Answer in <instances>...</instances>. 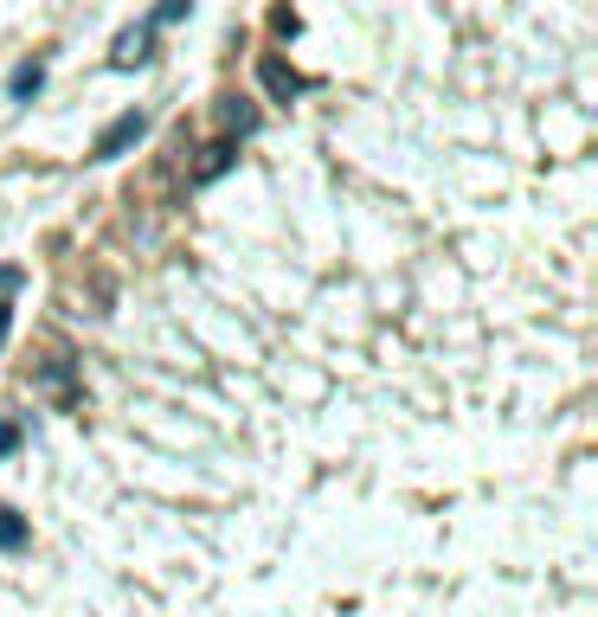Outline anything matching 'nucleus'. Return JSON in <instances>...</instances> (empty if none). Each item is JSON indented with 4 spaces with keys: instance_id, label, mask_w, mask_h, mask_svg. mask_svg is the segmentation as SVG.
<instances>
[{
    "instance_id": "423d86ee",
    "label": "nucleus",
    "mask_w": 598,
    "mask_h": 617,
    "mask_svg": "<svg viewBox=\"0 0 598 617\" xmlns=\"http://www.w3.org/2000/svg\"><path fill=\"white\" fill-rule=\"evenodd\" d=\"M220 116H225V129H238V136H252V129H258V109H252V104H238V97H232V104H225Z\"/></svg>"
},
{
    "instance_id": "39448f33",
    "label": "nucleus",
    "mask_w": 598,
    "mask_h": 617,
    "mask_svg": "<svg viewBox=\"0 0 598 617\" xmlns=\"http://www.w3.org/2000/svg\"><path fill=\"white\" fill-rule=\"evenodd\" d=\"M0 546H7V553H20V546H26V521L7 509V502H0Z\"/></svg>"
},
{
    "instance_id": "6e6552de",
    "label": "nucleus",
    "mask_w": 598,
    "mask_h": 617,
    "mask_svg": "<svg viewBox=\"0 0 598 617\" xmlns=\"http://www.w3.org/2000/svg\"><path fill=\"white\" fill-rule=\"evenodd\" d=\"M7 450H20V432H13V425L0 418V457H7Z\"/></svg>"
},
{
    "instance_id": "0eeeda50",
    "label": "nucleus",
    "mask_w": 598,
    "mask_h": 617,
    "mask_svg": "<svg viewBox=\"0 0 598 617\" xmlns=\"http://www.w3.org/2000/svg\"><path fill=\"white\" fill-rule=\"evenodd\" d=\"M39 84H45V65H39V58H33V65H20V72H13V97L26 104V97H33Z\"/></svg>"
},
{
    "instance_id": "f257e3e1",
    "label": "nucleus",
    "mask_w": 598,
    "mask_h": 617,
    "mask_svg": "<svg viewBox=\"0 0 598 617\" xmlns=\"http://www.w3.org/2000/svg\"><path fill=\"white\" fill-rule=\"evenodd\" d=\"M142 136H149V116H142V109H129V116H116L110 129L97 136V148H90V161H116L122 148H136Z\"/></svg>"
},
{
    "instance_id": "7ed1b4c3",
    "label": "nucleus",
    "mask_w": 598,
    "mask_h": 617,
    "mask_svg": "<svg viewBox=\"0 0 598 617\" xmlns=\"http://www.w3.org/2000/svg\"><path fill=\"white\" fill-rule=\"evenodd\" d=\"M232 161H238V148H232V142H213V148H206V161L193 168V187L220 181V174H225V168H232Z\"/></svg>"
},
{
    "instance_id": "1a4fd4ad",
    "label": "nucleus",
    "mask_w": 598,
    "mask_h": 617,
    "mask_svg": "<svg viewBox=\"0 0 598 617\" xmlns=\"http://www.w3.org/2000/svg\"><path fill=\"white\" fill-rule=\"evenodd\" d=\"M20 290V270H0V296H13Z\"/></svg>"
},
{
    "instance_id": "9d476101",
    "label": "nucleus",
    "mask_w": 598,
    "mask_h": 617,
    "mask_svg": "<svg viewBox=\"0 0 598 617\" xmlns=\"http://www.w3.org/2000/svg\"><path fill=\"white\" fill-rule=\"evenodd\" d=\"M7 334H13V309L0 302V348H7Z\"/></svg>"
},
{
    "instance_id": "20e7f679",
    "label": "nucleus",
    "mask_w": 598,
    "mask_h": 617,
    "mask_svg": "<svg viewBox=\"0 0 598 617\" xmlns=\"http://www.w3.org/2000/svg\"><path fill=\"white\" fill-rule=\"evenodd\" d=\"M149 58V26H129V33L116 39V65L129 72V65H142Z\"/></svg>"
},
{
    "instance_id": "f03ea898",
    "label": "nucleus",
    "mask_w": 598,
    "mask_h": 617,
    "mask_svg": "<svg viewBox=\"0 0 598 617\" xmlns=\"http://www.w3.org/2000/svg\"><path fill=\"white\" fill-rule=\"evenodd\" d=\"M258 77H264V91H270V97H284V104H290V97L302 91V77L290 72L284 58H264V65H258Z\"/></svg>"
}]
</instances>
